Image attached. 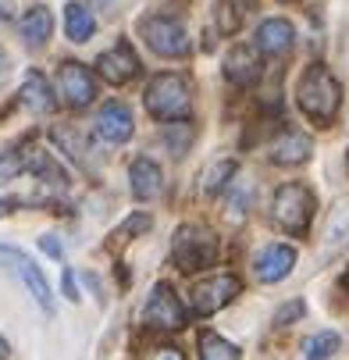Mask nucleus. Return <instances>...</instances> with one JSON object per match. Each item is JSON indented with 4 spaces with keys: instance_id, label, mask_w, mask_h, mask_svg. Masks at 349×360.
I'll return each mask as SVG.
<instances>
[{
    "instance_id": "36",
    "label": "nucleus",
    "mask_w": 349,
    "mask_h": 360,
    "mask_svg": "<svg viewBox=\"0 0 349 360\" xmlns=\"http://www.w3.org/2000/svg\"><path fill=\"white\" fill-rule=\"evenodd\" d=\"M11 356V346H8V339H0V360H8Z\"/></svg>"
},
{
    "instance_id": "11",
    "label": "nucleus",
    "mask_w": 349,
    "mask_h": 360,
    "mask_svg": "<svg viewBox=\"0 0 349 360\" xmlns=\"http://www.w3.org/2000/svg\"><path fill=\"white\" fill-rule=\"evenodd\" d=\"M96 72H100V79L111 82V86H125L129 79L139 75V61H136L129 43H118V46L104 50V54L96 58Z\"/></svg>"
},
{
    "instance_id": "10",
    "label": "nucleus",
    "mask_w": 349,
    "mask_h": 360,
    "mask_svg": "<svg viewBox=\"0 0 349 360\" xmlns=\"http://www.w3.org/2000/svg\"><path fill=\"white\" fill-rule=\"evenodd\" d=\"M136 132V122H132V111L129 104H121V100H111V104L100 108L96 115V136L104 139V143H129Z\"/></svg>"
},
{
    "instance_id": "1",
    "label": "nucleus",
    "mask_w": 349,
    "mask_h": 360,
    "mask_svg": "<svg viewBox=\"0 0 349 360\" xmlns=\"http://www.w3.org/2000/svg\"><path fill=\"white\" fill-rule=\"evenodd\" d=\"M296 104L310 122L331 125L335 115H338V104H342V89H338L335 75L324 65H310L296 86Z\"/></svg>"
},
{
    "instance_id": "34",
    "label": "nucleus",
    "mask_w": 349,
    "mask_h": 360,
    "mask_svg": "<svg viewBox=\"0 0 349 360\" xmlns=\"http://www.w3.org/2000/svg\"><path fill=\"white\" fill-rule=\"evenodd\" d=\"M15 15V0H0V22H11Z\"/></svg>"
},
{
    "instance_id": "23",
    "label": "nucleus",
    "mask_w": 349,
    "mask_h": 360,
    "mask_svg": "<svg viewBox=\"0 0 349 360\" xmlns=\"http://www.w3.org/2000/svg\"><path fill=\"white\" fill-rule=\"evenodd\" d=\"M232 175H235V161H214L204 175H199V189H204L207 196H214L221 186L232 182Z\"/></svg>"
},
{
    "instance_id": "14",
    "label": "nucleus",
    "mask_w": 349,
    "mask_h": 360,
    "mask_svg": "<svg viewBox=\"0 0 349 360\" xmlns=\"http://www.w3.org/2000/svg\"><path fill=\"white\" fill-rule=\"evenodd\" d=\"M292 43H296V29H292L285 18H268V22H261V29H257L253 50H257V54L282 58V54H289V50H292Z\"/></svg>"
},
{
    "instance_id": "22",
    "label": "nucleus",
    "mask_w": 349,
    "mask_h": 360,
    "mask_svg": "<svg viewBox=\"0 0 349 360\" xmlns=\"http://www.w3.org/2000/svg\"><path fill=\"white\" fill-rule=\"evenodd\" d=\"M338 346H342V339L335 332H317L303 342V360H331L338 353Z\"/></svg>"
},
{
    "instance_id": "26",
    "label": "nucleus",
    "mask_w": 349,
    "mask_h": 360,
    "mask_svg": "<svg viewBox=\"0 0 349 360\" xmlns=\"http://www.w3.org/2000/svg\"><path fill=\"white\" fill-rule=\"evenodd\" d=\"M218 32H225V36H232V32H239V25H242V11H239V4L235 0H218Z\"/></svg>"
},
{
    "instance_id": "29",
    "label": "nucleus",
    "mask_w": 349,
    "mask_h": 360,
    "mask_svg": "<svg viewBox=\"0 0 349 360\" xmlns=\"http://www.w3.org/2000/svg\"><path fill=\"white\" fill-rule=\"evenodd\" d=\"M22 172V153L18 150H0V182L15 179Z\"/></svg>"
},
{
    "instance_id": "3",
    "label": "nucleus",
    "mask_w": 349,
    "mask_h": 360,
    "mask_svg": "<svg viewBox=\"0 0 349 360\" xmlns=\"http://www.w3.org/2000/svg\"><path fill=\"white\" fill-rule=\"evenodd\" d=\"M171 261L185 275H196L199 268H211L218 261V236L204 225H182L171 236Z\"/></svg>"
},
{
    "instance_id": "8",
    "label": "nucleus",
    "mask_w": 349,
    "mask_h": 360,
    "mask_svg": "<svg viewBox=\"0 0 349 360\" xmlns=\"http://www.w3.org/2000/svg\"><path fill=\"white\" fill-rule=\"evenodd\" d=\"M58 96L65 100L68 108H75V111L89 108L93 100H96V79H93V72L86 65H79V61H65L58 68Z\"/></svg>"
},
{
    "instance_id": "25",
    "label": "nucleus",
    "mask_w": 349,
    "mask_h": 360,
    "mask_svg": "<svg viewBox=\"0 0 349 360\" xmlns=\"http://www.w3.org/2000/svg\"><path fill=\"white\" fill-rule=\"evenodd\" d=\"M164 146L175 153V158H185L189 146H192V125H189V122L168 125V129H164Z\"/></svg>"
},
{
    "instance_id": "32",
    "label": "nucleus",
    "mask_w": 349,
    "mask_h": 360,
    "mask_svg": "<svg viewBox=\"0 0 349 360\" xmlns=\"http://www.w3.org/2000/svg\"><path fill=\"white\" fill-rule=\"evenodd\" d=\"M150 360H185V353L178 346H157L154 353H150Z\"/></svg>"
},
{
    "instance_id": "24",
    "label": "nucleus",
    "mask_w": 349,
    "mask_h": 360,
    "mask_svg": "<svg viewBox=\"0 0 349 360\" xmlns=\"http://www.w3.org/2000/svg\"><path fill=\"white\" fill-rule=\"evenodd\" d=\"M50 136H54V143H58L61 150H68V158H72V161L89 165V146L79 139V132H72V129H54Z\"/></svg>"
},
{
    "instance_id": "5",
    "label": "nucleus",
    "mask_w": 349,
    "mask_h": 360,
    "mask_svg": "<svg viewBox=\"0 0 349 360\" xmlns=\"http://www.w3.org/2000/svg\"><path fill=\"white\" fill-rule=\"evenodd\" d=\"M139 32L146 39V46L161 58H185L192 43H189V32L178 18H168V15H150L139 22Z\"/></svg>"
},
{
    "instance_id": "33",
    "label": "nucleus",
    "mask_w": 349,
    "mask_h": 360,
    "mask_svg": "<svg viewBox=\"0 0 349 360\" xmlns=\"http://www.w3.org/2000/svg\"><path fill=\"white\" fill-rule=\"evenodd\" d=\"M8 75H11V58L4 54V46H0V86L8 82Z\"/></svg>"
},
{
    "instance_id": "12",
    "label": "nucleus",
    "mask_w": 349,
    "mask_h": 360,
    "mask_svg": "<svg viewBox=\"0 0 349 360\" xmlns=\"http://www.w3.org/2000/svg\"><path fill=\"white\" fill-rule=\"evenodd\" d=\"M268 153H271L275 165L296 168V165H307V161H310L314 146H310V136H303L299 129H285V132L275 136V143L268 146Z\"/></svg>"
},
{
    "instance_id": "20",
    "label": "nucleus",
    "mask_w": 349,
    "mask_h": 360,
    "mask_svg": "<svg viewBox=\"0 0 349 360\" xmlns=\"http://www.w3.org/2000/svg\"><path fill=\"white\" fill-rule=\"evenodd\" d=\"M65 32L72 43H86L93 32H96V18L82 8V4H68L65 8Z\"/></svg>"
},
{
    "instance_id": "13",
    "label": "nucleus",
    "mask_w": 349,
    "mask_h": 360,
    "mask_svg": "<svg viewBox=\"0 0 349 360\" xmlns=\"http://www.w3.org/2000/svg\"><path fill=\"white\" fill-rule=\"evenodd\" d=\"M292 264H296V250L275 243V246H264V250L253 257V275L271 285V282H282V278L292 271Z\"/></svg>"
},
{
    "instance_id": "30",
    "label": "nucleus",
    "mask_w": 349,
    "mask_h": 360,
    "mask_svg": "<svg viewBox=\"0 0 349 360\" xmlns=\"http://www.w3.org/2000/svg\"><path fill=\"white\" fill-rule=\"evenodd\" d=\"M39 250H43L46 257H54V261H61V257H65V246L58 243V236H43V239H39Z\"/></svg>"
},
{
    "instance_id": "28",
    "label": "nucleus",
    "mask_w": 349,
    "mask_h": 360,
    "mask_svg": "<svg viewBox=\"0 0 349 360\" xmlns=\"http://www.w3.org/2000/svg\"><path fill=\"white\" fill-rule=\"evenodd\" d=\"M232 200H228V214L235 211V218H242L246 214V203H249V193H253V182H246V179H239V182H232Z\"/></svg>"
},
{
    "instance_id": "7",
    "label": "nucleus",
    "mask_w": 349,
    "mask_h": 360,
    "mask_svg": "<svg viewBox=\"0 0 349 360\" xmlns=\"http://www.w3.org/2000/svg\"><path fill=\"white\" fill-rule=\"evenodd\" d=\"M239 292H242V282L235 275H211V278L192 285V296L189 300H192V311L196 314L211 318V314L221 311V307H228Z\"/></svg>"
},
{
    "instance_id": "31",
    "label": "nucleus",
    "mask_w": 349,
    "mask_h": 360,
    "mask_svg": "<svg viewBox=\"0 0 349 360\" xmlns=\"http://www.w3.org/2000/svg\"><path fill=\"white\" fill-rule=\"evenodd\" d=\"M299 314H303V303H299V300H296L292 307L285 303V307H282V311L275 314V325H285V321H292V318H299Z\"/></svg>"
},
{
    "instance_id": "38",
    "label": "nucleus",
    "mask_w": 349,
    "mask_h": 360,
    "mask_svg": "<svg viewBox=\"0 0 349 360\" xmlns=\"http://www.w3.org/2000/svg\"><path fill=\"white\" fill-rule=\"evenodd\" d=\"M342 285H345V292H349V271H345V278H342Z\"/></svg>"
},
{
    "instance_id": "2",
    "label": "nucleus",
    "mask_w": 349,
    "mask_h": 360,
    "mask_svg": "<svg viewBox=\"0 0 349 360\" xmlns=\"http://www.w3.org/2000/svg\"><path fill=\"white\" fill-rule=\"evenodd\" d=\"M146 111L157 122H185L192 115V86L178 72H161L146 82Z\"/></svg>"
},
{
    "instance_id": "15",
    "label": "nucleus",
    "mask_w": 349,
    "mask_h": 360,
    "mask_svg": "<svg viewBox=\"0 0 349 360\" xmlns=\"http://www.w3.org/2000/svg\"><path fill=\"white\" fill-rule=\"evenodd\" d=\"M261 54L253 46H232V54L225 58V75L235 86H253L261 79Z\"/></svg>"
},
{
    "instance_id": "4",
    "label": "nucleus",
    "mask_w": 349,
    "mask_h": 360,
    "mask_svg": "<svg viewBox=\"0 0 349 360\" xmlns=\"http://www.w3.org/2000/svg\"><path fill=\"white\" fill-rule=\"evenodd\" d=\"M271 211H275L278 229H285V232L296 236V239H303V236L310 232V221H314V211H317V200H314V193H310L303 182H285V186L275 193Z\"/></svg>"
},
{
    "instance_id": "16",
    "label": "nucleus",
    "mask_w": 349,
    "mask_h": 360,
    "mask_svg": "<svg viewBox=\"0 0 349 360\" xmlns=\"http://www.w3.org/2000/svg\"><path fill=\"white\" fill-rule=\"evenodd\" d=\"M129 182H132V196L136 200H157L164 189V175L157 168V161L150 158H136L129 168Z\"/></svg>"
},
{
    "instance_id": "9",
    "label": "nucleus",
    "mask_w": 349,
    "mask_h": 360,
    "mask_svg": "<svg viewBox=\"0 0 349 360\" xmlns=\"http://www.w3.org/2000/svg\"><path fill=\"white\" fill-rule=\"evenodd\" d=\"M0 261L4 264H11L15 271H18V278L25 282V289L32 292V300L43 307L46 314H54V296H50V285H46V278H43V271L29 261V257L22 253V250H15V246H0Z\"/></svg>"
},
{
    "instance_id": "18",
    "label": "nucleus",
    "mask_w": 349,
    "mask_h": 360,
    "mask_svg": "<svg viewBox=\"0 0 349 360\" xmlns=\"http://www.w3.org/2000/svg\"><path fill=\"white\" fill-rule=\"evenodd\" d=\"M22 172H32L39 182H50V186H68V172L50 158L46 150H29L25 158H22Z\"/></svg>"
},
{
    "instance_id": "17",
    "label": "nucleus",
    "mask_w": 349,
    "mask_h": 360,
    "mask_svg": "<svg viewBox=\"0 0 349 360\" xmlns=\"http://www.w3.org/2000/svg\"><path fill=\"white\" fill-rule=\"evenodd\" d=\"M22 104L32 111V115H50L58 108V96H54V89H50V82H46V75L43 72H25V79H22Z\"/></svg>"
},
{
    "instance_id": "39",
    "label": "nucleus",
    "mask_w": 349,
    "mask_h": 360,
    "mask_svg": "<svg viewBox=\"0 0 349 360\" xmlns=\"http://www.w3.org/2000/svg\"><path fill=\"white\" fill-rule=\"evenodd\" d=\"M282 4H289V0H282Z\"/></svg>"
},
{
    "instance_id": "27",
    "label": "nucleus",
    "mask_w": 349,
    "mask_h": 360,
    "mask_svg": "<svg viewBox=\"0 0 349 360\" xmlns=\"http://www.w3.org/2000/svg\"><path fill=\"white\" fill-rule=\"evenodd\" d=\"M150 225H154V218H150L146 211H139V214H132L125 225H118L114 232H111V239L114 243H129V236H139V232H150Z\"/></svg>"
},
{
    "instance_id": "37",
    "label": "nucleus",
    "mask_w": 349,
    "mask_h": 360,
    "mask_svg": "<svg viewBox=\"0 0 349 360\" xmlns=\"http://www.w3.org/2000/svg\"><path fill=\"white\" fill-rule=\"evenodd\" d=\"M8 211H11V200H4V196H0V218H4Z\"/></svg>"
},
{
    "instance_id": "19",
    "label": "nucleus",
    "mask_w": 349,
    "mask_h": 360,
    "mask_svg": "<svg viewBox=\"0 0 349 360\" xmlns=\"http://www.w3.org/2000/svg\"><path fill=\"white\" fill-rule=\"evenodd\" d=\"M18 32H22L25 46H43V43L50 39V32H54V15H50L43 4H36V8H29V11L22 15Z\"/></svg>"
},
{
    "instance_id": "35",
    "label": "nucleus",
    "mask_w": 349,
    "mask_h": 360,
    "mask_svg": "<svg viewBox=\"0 0 349 360\" xmlns=\"http://www.w3.org/2000/svg\"><path fill=\"white\" fill-rule=\"evenodd\" d=\"M65 296H68V300H79V289H75V278H72V271H65Z\"/></svg>"
},
{
    "instance_id": "21",
    "label": "nucleus",
    "mask_w": 349,
    "mask_h": 360,
    "mask_svg": "<svg viewBox=\"0 0 349 360\" xmlns=\"http://www.w3.org/2000/svg\"><path fill=\"white\" fill-rule=\"evenodd\" d=\"M199 360H239V346L214 332H204L199 335Z\"/></svg>"
},
{
    "instance_id": "6",
    "label": "nucleus",
    "mask_w": 349,
    "mask_h": 360,
    "mask_svg": "<svg viewBox=\"0 0 349 360\" xmlns=\"http://www.w3.org/2000/svg\"><path fill=\"white\" fill-rule=\"evenodd\" d=\"M185 321H189V314H185L182 300L175 296V289L168 282H157L143 307V325L157 328V332H178V328H185Z\"/></svg>"
}]
</instances>
